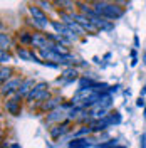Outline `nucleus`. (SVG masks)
I'll list each match as a JSON object with an SVG mask.
<instances>
[{
	"instance_id": "1",
	"label": "nucleus",
	"mask_w": 146,
	"mask_h": 148,
	"mask_svg": "<svg viewBox=\"0 0 146 148\" xmlns=\"http://www.w3.org/2000/svg\"><path fill=\"white\" fill-rule=\"evenodd\" d=\"M50 25L55 29V34H59V36H62V37H65L67 40H69V44H72V42H77L79 40V37L74 34L71 29L67 27L65 24H62V22H57V20H52L50 22Z\"/></svg>"
},
{
	"instance_id": "2",
	"label": "nucleus",
	"mask_w": 146,
	"mask_h": 148,
	"mask_svg": "<svg viewBox=\"0 0 146 148\" xmlns=\"http://www.w3.org/2000/svg\"><path fill=\"white\" fill-rule=\"evenodd\" d=\"M124 15V9L119 7V3H108L106 7V12H104V18L106 20H116V18H121Z\"/></svg>"
},
{
	"instance_id": "3",
	"label": "nucleus",
	"mask_w": 146,
	"mask_h": 148,
	"mask_svg": "<svg viewBox=\"0 0 146 148\" xmlns=\"http://www.w3.org/2000/svg\"><path fill=\"white\" fill-rule=\"evenodd\" d=\"M22 83H24V81H22L20 77H12V79H9L7 83L2 84V94L5 96V94H12V92H18Z\"/></svg>"
},
{
	"instance_id": "4",
	"label": "nucleus",
	"mask_w": 146,
	"mask_h": 148,
	"mask_svg": "<svg viewBox=\"0 0 146 148\" xmlns=\"http://www.w3.org/2000/svg\"><path fill=\"white\" fill-rule=\"evenodd\" d=\"M71 14H72V18L77 22V24H79V25H81L82 29H84V30H89V32H98V29L94 27V24H92V22L86 17V15H82L81 12H71Z\"/></svg>"
},
{
	"instance_id": "5",
	"label": "nucleus",
	"mask_w": 146,
	"mask_h": 148,
	"mask_svg": "<svg viewBox=\"0 0 146 148\" xmlns=\"http://www.w3.org/2000/svg\"><path fill=\"white\" fill-rule=\"evenodd\" d=\"M50 42H49V37L46 34H42V32H34L32 34V46L37 47L39 51H42V49H46Z\"/></svg>"
},
{
	"instance_id": "6",
	"label": "nucleus",
	"mask_w": 146,
	"mask_h": 148,
	"mask_svg": "<svg viewBox=\"0 0 146 148\" xmlns=\"http://www.w3.org/2000/svg\"><path fill=\"white\" fill-rule=\"evenodd\" d=\"M34 88H35V81H34V79H25V81L22 83V86H20V89H18L17 98H15V99L22 98V96H25V98H27V94L32 91Z\"/></svg>"
},
{
	"instance_id": "7",
	"label": "nucleus",
	"mask_w": 146,
	"mask_h": 148,
	"mask_svg": "<svg viewBox=\"0 0 146 148\" xmlns=\"http://www.w3.org/2000/svg\"><path fill=\"white\" fill-rule=\"evenodd\" d=\"M29 12H30V15H32L34 20H39V22H40V24H44V25L50 24V22L47 20V15L39 9V7H34V5H32V7H29Z\"/></svg>"
},
{
	"instance_id": "8",
	"label": "nucleus",
	"mask_w": 146,
	"mask_h": 148,
	"mask_svg": "<svg viewBox=\"0 0 146 148\" xmlns=\"http://www.w3.org/2000/svg\"><path fill=\"white\" fill-rule=\"evenodd\" d=\"M47 88H49V86H47V83L35 84V88H34V89L27 94V101H32V99H35V101H37V98H39V96H40L44 91H47Z\"/></svg>"
},
{
	"instance_id": "9",
	"label": "nucleus",
	"mask_w": 146,
	"mask_h": 148,
	"mask_svg": "<svg viewBox=\"0 0 146 148\" xmlns=\"http://www.w3.org/2000/svg\"><path fill=\"white\" fill-rule=\"evenodd\" d=\"M92 141L87 138H76L72 141H69V148H91Z\"/></svg>"
},
{
	"instance_id": "10",
	"label": "nucleus",
	"mask_w": 146,
	"mask_h": 148,
	"mask_svg": "<svg viewBox=\"0 0 146 148\" xmlns=\"http://www.w3.org/2000/svg\"><path fill=\"white\" fill-rule=\"evenodd\" d=\"M67 131H69L67 123H61V125H57V126H54V128L50 130V136H52V138H59V136H62Z\"/></svg>"
},
{
	"instance_id": "11",
	"label": "nucleus",
	"mask_w": 146,
	"mask_h": 148,
	"mask_svg": "<svg viewBox=\"0 0 146 148\" xmlns=\"http://www.w3.org/2000/svg\"><path fill=\"white\" fill-rule=\"evenodd\" d=\"M5 108H7L9 113L17 116L18 113H20V103H18V99H9V101L5 103Z\"/></svg>"
},
{
	"instance_id": "12",
	"label": "nucleus",
	"mask_w": 146,
	"mask_h": 148,
	"mask_svg": "<svg viewBox=\"0 0 146 148\" xmlns=\"http://www.w3.org/2000/svg\"><path fill=\"white\" fill-rule=\"evenodd\" d=\"M108 3H109V2H94L91 7H92V10H94V12H96L99 17H104V12H106Z\"/></svg>"
},
{
	"instance_id": "13",
	"label": "nucleus",
	"mask_w": 146,
	"mask_h": 148,
	"mask_svg": "<svg viewBox=\"0 0 146 148\" xmlns=\"http://www.w3.org/2000/svg\"><path fill=\"white\" fill-rule=\"evenodd\" d=\"M89 133H92V128L87 125V126H81V130H77V131H74V140L76 138H81V136H86V135H89Z\"/></svg>"
},
{
	"instance_id": "14",
	"label": "nucleus",
	"mask_w": 146,
	"mask_h": 148,
	"mask_svg": "<svg viewBox=\"0 0 146 148\" xmlns=\"http://www.w3.org/2000/svg\"><path fill=\"white\" fill-rule=\"evenodd\" d=\"M17 56L22 59V61H32V51H27V49H17Z\"/></svg>"
},
{
	"instance_id": "15",
	"label": "nucleus",
	"mask_w": 146,
	"mask_h": 148,
	"mask_svg": "<svg viewBox=\"0 0 146 148\" xmlns=\"http://www.w3.org/2000/svg\"><path fill=\"white\" fill-rule=\"evenodd\" d=\"M59 104H61V98H52V99H49V103H46L44 104V108L46 110H57L59 108Z\"/></svg>"
},
{
	"instance_id": "16",
	"label": "nucleus",
	"mask_w": 146,
	"mask_h": 148,
	"mask_svg": "<svg viewBox=\"0 0 146 148\" xmlns=\"http://www.w3.org/2000/svg\"><path fill=\"white\" fill-rule=\"evenodd\" d=\"M84 108H81V106H74V108H71L69 110V113H67V120H72V118H79V113H84Z\"/></svg>"
},
{
	"instance_id": "17",
	"label": "nucleus",
	"mask_w": 146,
	"mask_h": 148,
	"mask_svg": "<svg viewBox=\"0 0 146 148\" xmlns=\"http://www.w3.org/2000/svg\"><path fill=\"white\" fill-rule=\"evenodd\" d=\"M10 74H12V69H10V67H5V66H3V67H2V74H0L2 84H3V83H7L9 79H12V77H10Z\"/></svg>"
},
{
	"instance_id": "18",
	"label": "nucleus",
	"mask_w": 146,
	"mask_h": 148,
	"mask_svg": "<svg viewBox=\"0 0 146 148\" xmlns=\"http://www.w3.org/2000/svg\"><path fill=\"white\" fill-rule=\"evenodd\" d=\"M0 46H2V51H7L10 46V40H9V36L7 34H0Z\"/></svg>"
},
{
	"instance_id": "19",
	"label": "nucleus",
	"mask_w": 146,
	"mask_h": 148,
	"mask_svg": "<svg viewBox=\"0 0 146 148\" xmlns=\"http://www.w3.org/2000/svg\"><path fill=\"white\" fill-rule=\"evenodd\" d=\"M76 76H77V71H76L74 67H69V69H65L64 74H62V77H65V79H76Z\"/></svg>"
},
{
	"instance_id": "20",
	"label": "nucleus",
	"mask_w": 146,
	"mask_h": 148,
	"mask_svg": "<svg viewBox=\"0 0 146 148\" xmlns=\"http://www.w3.org/2000/svg\"><path fill=\"white\" fill-rule=\"evenodd\" d=\"M20 42H22V44H32V34H29V32H22V36H20Z\"/></svg>"
},
{
	"instance_id": "21",
	"label": "nucleus",
	"mask_w": 146,
	"mask_h": 148,
	"mask_svg": "<svg viewBox=\"0 0 146 148\" xmlns=\"http://www.w3.org/2000/svg\"><path fill=\"white\" fill-rule=\"evenodd\" d=\"M0 59H2V64H5V62H9V61H10V56L7 54V51H2V54H0Z\"/></svg>"
},
{
	"instance_id": "22",
	"label": "nucleus",
	"mask_w": 146,
	"mask_h": 148,
	"mask_svg": "<svg viewBox=\"0 0 146 148\" xmlns=\"http://www.w3.org/2000/svg\"><path fill=\"white\" fill-rule=\"evenodd\" d=\"M57 5H64L65 9H69V10H72V7H74V2H57Z\"/></svg>"
},
{
	"instance_id": "23",
	"label": "nucleus",
	"mask_w": 146,
	"mask_h": 148,
	"mask_svg": "<svg viewBox=\"0 0 146 148\" xmlns=\"http://www.w3.org/2000/svg\"><path fill=\"white\" fill-rule=\"evenodd\" d=\"M49 96H50V94H49V91H44L40 96H39V98H37V101H39V103H44V99H49Z\"/></svg>"
},
{
	"instance_id": "24",
	"label": "nucleus",
	"mask_w": 146,
	"mask_h": 148,
	"mask_svg": "<svg viewBox=\"0 0 146 148\" xmlns=\"http://www.w3.org/2000/svg\"><path fill=\"white\" fill-rule=\"evenodd\" d=\"M39 5H40L42 9L49 10V9H50V5H52V3H50V2H39Z\"/></svg>"
},
{
	"instance_id": "25",
	"label": "nucleus",
	"mask_w": 146,
	"mask_h": 148,
	"mask_svg": "<svg viewBox=\"0 0 146 148\" xmlns=\"http://www.w3.org/2000/svg\"><path fill=\"white\" fill-rule=\"evenodd\" d=\"M136 104H138V106H143V104H145V99H143V96H139V98H138Z\"/></svg>"
},
{
	"instance_id": "26",
	"label": "nucleus",
	"mask_w": 146,
	"mask_h": 148,
	"mask_svg": "<svg viewBox=\"0 0 146 148\" xmlns=\"http://www.w3.org/2000/svg\"><path fill=\"white\" fill-rule=\"evenodd\" d=\"M143 62H145V64H146V52H145V54H143Z\"/></svg>"
},
{
	"instance_id": "27",
	"label": "nucleus",
	"mask_w": 146,
	"mask_h": 148,
	"mask_svg": "<svg viewBox=\"0 0 146 148\" xmlns=\"http://www.w3.org/2000/svg\"><path fill=\"white\" fill-rule=\"evenodd\" d=\"M12 148H20V147H18V145H15V143H14V145H12Z\"/></svg>"
}]
</instances>
